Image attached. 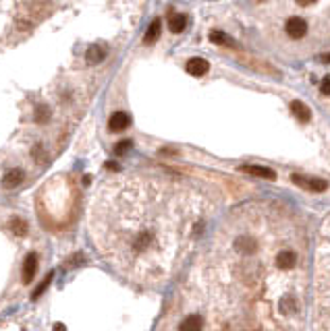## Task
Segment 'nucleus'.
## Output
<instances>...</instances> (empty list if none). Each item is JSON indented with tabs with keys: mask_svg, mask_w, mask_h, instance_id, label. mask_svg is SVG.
I'll use <instances>...</instances> for the list:
<instances>
[{
	"mask_svg": "<svg viewBox=\"0 0 330 331\" xmlns=\"http://www.w3.org/2000/svg\"><path fill=\"white\" fill-rule=\"evenodd\" d=\"M291 180H293L297 187H301L305 190H313V192H322L328 189V182L326 180H320V178H305V176L301 174H295L291 176Z\"/></svg>",
	"mask_w": 330,
	"mask_h": 331,
	"instance_id": "obj_1",
	"label": "nucleus"
},
{
	"mask_svg": "<svg viewBox=\"0 0 330 331\" xmlns=\"http://www.w3.org/2000/svg\"><path fill=\"white\" fill-rule=\"evenodd\" d=\"M285 29H287L289 37H293V40H301V37L308 33V21L301 19V17H291L287 21Z\"/></svg>",
	"mask_w": 330,
	"mask_h": 331,
	"instance_id": "obj_2",
	"label": "nucleus"
},
{
	"mask_svg": "<svg viewBox=\"0 0 330 331\" xmlns=\"http://www.w3.org/2000/svg\"><path fill=\"white\" fill-rule=\"evenodd\" d=\"M129 125H131V116L125 112H114L110 120H108V130L110 133H122V130H127Z\"/></svg>",
	"mask_w": 330,
	"mask_h": 331,
	"instance_id": "obj_3",
	"label": "nucleus"
},
{
	"mask_svg": "<svg viewBox=\"0 0 330 331\" xmlns=\"http://www.w3.org/2000/svg\"><path fill=\"white\" fill-rule=\"evenodd\" d=\"M185 68H187V73H189V75H193V77H202V75H206V73L210 71V63H208L206 58L195 56V58L187 60Z\"/></svg>",
	"mask_w": 330,
	"mask_h": 331,
	"instance_id": "obj_4",
	"label": "nucleus"
},
{
	"mask_svg": "<svg viewBox=\"0 0 330 331\" xmlns=\"http://www.w3.org/2000/svg\"><path fill=\"white\" fill-rule=\"evenodd\" d=\"M37 273V255L35 252H29V255L25 257V261H23V282L29 284Z\"/></svg>",
	"mask_w": 330,
	"mask_h": 331,
	"instance_id": "obj_5",
	"label": "nucleus"
},
{
	"mask_svg": "<svg viewBox=\"0 0 330 331\" xmlns=\"http://www.w3.org/2000/svg\"><path fill=\"white\" fill-rule=\"evenodd\" d=\"M235 249L237 252H243V255H253L258 251V240L253 236H239L235 240Z\"/></svg>",
	"mask_w": 330,
	"mask_h": 331,
	"instance_id": "obj_6",
	"label": "nucleus"
},
{
	"mask_svg": "<svg viewBox=\"0 0 330 331\" xmlns=\"http://www.w3.org/2000/svg\"><path fill=\"white\" fill-rule=\"evenodd\" d=\"M23 180H25V172H23L21 168H13V170L4 174L2 184H4V189H17L23 184Z\"/></svg>",
	"mask_w": 330,
	"mask_h": 331,
	"instance_id": "obj_7",
	"label": "nucleus"
},
{
	"mask_svg": "<svg viewBox=\"0 0 330 331\" xmlns=\"http://www.w3.org/2000/svg\"><path fill=\"white\" fill-rule=\"evenodd\" d=\"M104 56H106V50H104V46H100V44H91L86 52V58L89 64H100L104 60Z\"/></svg>",
	"mask_w": 330,
	"mask_h": 331,
	"instance_id": "obj_8",
	"label": "nucleus"
},
{
	"mask_svg": "<svg viewBox=\"0 0 330 331\" xmlns=\"http://www.w3.org/2000/svg\"><path fill=\"white\" fill-rule=\"evenodd\" d=\"M241 170L247 172V174H251V176H260V178H266V180H274V178H276V172L270 170V168H264V166H243Z\"/></svg>",
	"mask_w": 330,
	"mask_h": 331,
	"instance_id": "obj_9",
	"label": "nucleus"
},
{
	"mask_svg": "<svg viewBox=\"0 0 330 331\" xmlns=\"http://www.w3.org/2000/svg\"><path fill=\"white\" fill-rule=\"evenodd\" d=\"M295 261H297V257H295L293 251H280L278 255H276V267L287 271V269H293Z\"/></svg>",
	"mask_w": 330,
	"mask_h": 331,
	"instance_id": "obj_10",
	"label": "nucleus"
},
{
	"mask_svg": "<svg viewBox=\"0 0 330 331\" xmlns=\"http://www.w3.org/2000/svg\"><path fill=\"white\" fill-rule=\"evenodd\" d=\"M202 329H204V319L197 317V315H191V317L183 319L179 325V331H202Z\"/></svg>",
	"mask_w": 330,
	"mask_h": 331,
	"instance_id": "obj_11",
	"label": "nucleus"
},
{
	"mask_svg": "<svg viewBox=\"0 0 330 331\" xmlns=\"http://www.w3.org/2000/svg\"><path fill=\"white\" fill-rule=\"evenodd\" d=\"M160 32H162V21L160 19H154L150 23V27H148V32H145V35H143V44H154L158 37H160Z\"/></svg>",
	"mask_w": 330,
	"mask_h": 331,
	"instance_id": "obj_12",
	"label": "nucleus"
},
{
	"mask_svg": "<svg viewBox=\"0 0 330 331\" xmlns=\"http://www.w3.org/2000/svg\"><path fill=\"white\" fill-rule=\"evenodd\" d=\"M291 112H293V116H295L297 120H301V122H308V120L312 118L310 108L305 106L303 102H299V99H295V102L291 104Z\"/></svg>",
	"mask_w": 330,
	"mask_h": 331,
	"instance_id": "obj_13",
	"label": "nucleus"
},
{
	"mask_svg": "<svg viewBox=\"0 0 330 331\" xmlns=\"http://www.w3.org/2000/svg\"><path fill=\"white\" fill-rule=\"evenodd\" d=\"M187 27V15H173V17H168V29H171L173 33H183Z\"/></svg>",
	"mask_w": 330,
	"mask_h": 331,
	"instance_id": "obj_14",
	"label": "nucleus"
},
{
	"mask_svg": "<svg viewBox=\"0 0 330 331\" xmlns=\"http://www.w3.org/2000/svg\"><path fill=\"white\" fill-rule=\"evenodd\" d=\"M210 42L218 44V46H231V48H237V42L233 40L231 35H226L225 32H212L210 33Z\"/></svg>",
	"mask_w": 330,
	"mask_h": 331,
	"instance_id": "obj_15",
	"label": "nucleus"
},
{
	"mask_svg": "<svg viewBox=\"0 0 330 331\" xmlns=\"http://www.w3.org/2000/svg\"><path fill=\"white\" fill-rule=\"evenodd\" d=\"M50 118H52L50 106L37 104V108H35V122H37V125H46V122H50Z\"/></svg>",
	"mask_w": 330,
	"mask_h": 331,
	"instance_id": "obj_16",
	"label": "nucleus"
},
{
	"mask_svg": "<svg viewBox=\"0 0 330 331\" xmlns=\"http://www.w3.org/2000/svg\"><path fill=\"white\" fill-rule=\"evenodd\" d=\"M9 228H11V232L15 236H25L27 234V221L21 220V218H13L9 221Z\"/></svg>",
	"mask_w": 330,
	"mask_h": 331,
	"instance_id": "obj_17",
	"label": "nucleus"
},
{
	"mask_svg": "<svg viewBox=\"0 0 330 331\" xmlns=\"http://www.w3.org/2000/svg\"><path fill=\"white\" fill-rule=\"evenodd\" d=\"M278 309H280V313L285 315V317H291V315L295 313V309H297V306H295V300L291 298V296H285V298H282L280 302H278Z\"/></svg>",
	"mask_w": 330,
	"mask_h": 331,
	"instance_id": "obj_18",
	"label": "nucleus"
},
{
	"mask_svg": "<svg viewBox=\"0 0 330 331\" xmlns=\"http://www.w3.org/2000/svg\"><path fill=\"white\" fill-rule=\"evenodd\" d=\"M52 280H54V273L50 271V273H48V275H46V278H44V282L40 284V288H35V290H34V294H32V300H37V298H40V296L44 294V292L48 290V286H50V282H52Z\"/></svg>",
	"mask_w": 330,
	"mask_h": 331,
	"instance_id": "obj_19",
	"label": "nucleus"
},
{
	"mask_svg": "<svg viewBox=\"0 0 330 331\" xmlns=\"http://www.w3.org/2000/svg\"><path fill=\"white\" fill-rule=\"evenodd\" d=\"M131 147H133V143L129 141V139H125V141H121V143L114 145V153H117V156H125V153L131 149Z\"/></svg>",
	"mask_w": 330,
	"mask_h": 331,
	"instance_id": "obj_20",
	"label": "nucleus"
},
{
	"mask_svg": "<svg viewBox=\"0 0 330 331\" xmlns=\"http://www.w3.org/2000/svg\"><path fill=\"white\" fill-rule=\"evenodd\" d=\"M320 91H322V94H324V95H330V77H324V79H322Z\"/></svg>",
	"mask_w": 330,
	"mask_h": 331,
	"instance_id": "obj_21",
	"label": "nucleus"
},
{
	"mask_svg": "<svg viewBox=\"0 0 330 331\" xmlns=\"http://www.w3.org/2000/svg\"><path fill=\"white\" fill-rule=\"evenodd\" d=\"M316 0H297V4L299 6H310V4H313Z\"/></svg>",
	"mask_w": 330,
	"mask_h": 331,
	"instance_id": "obj_22",
	"label": "nucleus"
},
{
	"mask_svg": "<svg viewBox=\"0 0 330 331\" xmlns=\"http://www.w3.org/2000/svg\"><path fill=\"white\" fill-rule=\"evenodd\" d=\"M54 331H67V327L63 325V323H56V325H54Z\"/></svg>",
	"mask_w": 330,
	"mask_h": 331,
	"instance_id": "obj_23",
	"label": "nucleus"
},
{
	"mask_svg": "<svg viewBox=\"0 0 330 331\" xmlns=\"http://www.w3.org/2000/svg\"><path fill=\"white\" fill-rule=\"evenodd\" d=\"M106 168H110V170H119V166L114 164V161H108V164H106Z\"/></svg>",
	"mask_w": 330,
	"mask_h": 331,
	"instance_id": "obj_24",
	"label": "nucleus"
},
{
	"mask_svg": "<svg viewBox=\"0 0 330 331\" xmlns=\"http://www.w3.org/2000/svg\"><path fill=\"white\" fill-rule=\"evenodd\" d=\"M324 63H330V54H326V56H324Z\"/></svg>",
	"mask_w": 330,
	"mask_h": 331,
	"instance_id": "obj_25",
	"label": "nucleus"
}]
</instances>
